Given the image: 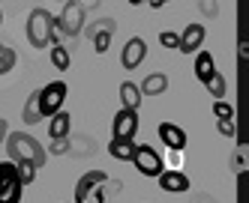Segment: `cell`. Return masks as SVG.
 <instances>
[{"instance_id": "1", "label": "cell", "mask_w": 249, "mask_h": 203, "mask_svg": "<svg viewBox=\"0 0 249 203\" xmlns=\"http://www.w3.org/2000/svg\"><path fill=\"white\" fill-rule=\"evenodd\" d=\"M6 156H9V161H27V164H33V168H42V164L48 161V153H45V146L33 138V135H27V132H9L6 135Z\"/></svg>"}, {"instance_id": "2", "label": "cell", "mask_w": 249, "mask_h": 203, "mask_svg": "<svg viewBox=\"0 0 249 203\" xmlns=\"http://www.w3.org/2000/svg\"><path fill=\"white\" fill-rule=\"evenodd\" d=\"M24 33H27V42L36 48V51L48 48L51 42H54V15H51L48 9H42V6H36V9L27 15Z\"/></svg>"}, {"instance_id": "3", "label": "cell", "mask_w": 249, "mask_h": 203, "mask_svg": "<svg viewBox=\"0 0 249 203\" xmlns=\"http://www.w3.org/2000/svg\"><path fill=\"white\" fill-rule=\"evenodd\" d=\"M105 186H108V173L105 171L81 173V179L75 182V203H108Z\"/></svg>"}, {"instance_id": "4", "label": "cell", "mask_w": 249, "mask_h": 203, "mask_svg": "<svg viewBox=\"0 0 249 203\" xmlns=\"http://www.w3.org/2000/svg\"><path fill=\"white\" fill-rule=\"evenodd\" d=\"M84 18H87V9L78 3V0H66L60 15L54 18V39H57V36L75 39V36L84 30Z\"/></svg>"}, {"instance_id": "5", "label": "cell", "mask_w": 249, "mask_h": 203, "mask_svg": "<svg viewBox=\"0 0 249 203\" xmlns=\"http://www.w3.org/2000/svg\"><path fill=\"white\" fill-rule=\"evenodd\" d=\"M66 93H69L66 81H51V84H45V87H39V90H36V99H39V114H42V120H48L51 114H57V110H63Z\"/></svg>"}, {"instance_id": "6", "label": "cell", "mask_w": 249, "mask_h": 203, "mask_svg": "<svg viewBox=\"0 0 249 203\" xmlns=\"http://www.w3.org/2000/svg\"><path fill=\"white\" fill-rule=\"evenodd\" d=\"M132 164H135V171L141 176H147V179H156L159 173L165 171V161L162 156H159L150 143H135V156H132Z\"/></svg>"}, {"instance_id": "7", "label": "cell", "mask_w": 249, "mask_h": 203, "mask_svg": "<svg viewBox=\"0 0 249 203\" xmlns=\"http://www.w3.org/2000/svg\"><path fill=\"white\" fill-rule=\"evenodd\" d=\"M24 186L15 171V161H0V203H21Z\"/></svg>"}, {"instance_id": "8", "label": "cell", "mask_w": 249, "mask_h": 203, "mask_svg": "<svg viewBox=\"0 0 249 203\" xmlns=\"http://www.w3.org/2000/svg\"><path fill=\"white\" fill-rule=\"evenodd\" d=\"M138 132V110L129 108H120L114 120H111V138H123V141H135Z\"/></svg>"}, {"instance_id": "9", "label": "cell", "mask_w": 249, "mask_h": 203, "mask_svg": "<svg viewBox=\"0 0 249 203\" xmlns=\"http://www.w3.org/2000/svg\"><path fill=\"white\" fill-rule=\"evenodd\" d=\"M144 57H147V42L141 39V36H132V39L123 45V51H120V66L126 72H132V69H138L141 63H144Z\"/></svg>"}, {"instance_id": "10", "label": "cell", "mask_w": 249, "mask_h": 203, "mask_svg": "<svg viewBox=\"0 0 249 203\" xmlns=\"http://www.w3.org/2000/svg\"><path fill=\"white\" fill-rule=\"evenodd\" d=\"M156 179H159V188L168 191V194H183V191H189V176H186L183 171L168 168V171L159 173Z\"/></svg>"}, {"instance_id": "11", "label": "cell", "mask_w": 249, "mask_h": 203, "mask_svg": "<svg viewBox=\"0 0 249 203\" xmlns=\"http://www.w3.org/2000/svg\"><path fill=\"white\" fill-rule=\"evenodd\" d=\"M204 39H207L204 24H189V27L180 33V51H183V54H195V51H201Z\"/></svg>"}, {"instance_id": "12", "label": "cell", "mask_w": 249, "mask_h": 203, "mask_svg": "<svg viewBox=\"0 0 249 203\" xmlns=\"http://www.w3.org/2000/svg\"><path fill=\"white\" fill-rule=\"evenodd\" d=\"M159 141H162L168 150H183L186 146V132L177 123H159Z\"/></svg>"}, {"instance_id": "13", "label": "cell", "mask_w": 249, "mask_h": 203, "mask_svg": "<svg viewBox=\"0 0 249 203\" xmlns=\"http://www.w3.org/2000/svg\"><path fill=\"white\" fill-rule=\"evenodd\" d=\"M48 120H51V125H48V138L51 141L69 138V132H72V114H69V110H57V114H51Z\"/></svg>"}, {"instance_id": "14", "label": "cell", "mask_w": 249, "mask_h": 203, "mask_svg": "<svg viewBox=\"0 0 249 203\" xmlns=\"http://www.w3.org/2000/svg\"><path fill=\"white\" fill-rule=\"evenodd\" d=\"M138 90H141V96H162L168 90V75L165 72H153V75H147L138 84Z\"/></svg>"}, {"instance_id": "15", "label": "cell", "mask_w": 249, "mask_h": 203, "mask_svg": "<svg viewBox=\"0 0 249 203\" xmlns=\"http://www.w3.org/2000/svg\"><path fill=\"white\" fill-rule=\"evenodd\" d=\"M213 75H216V60H213V54H207V51H195V78L204 84V81L213 78Z\"/></svg>"}, {"instance_id": "16", "label": "cell", "mask_w": 249, "mask_h": 203, "mask_svg": "<svg viewBox=\"0 0 249 203\" xmlns=\"http://www.w3.org/2000/svg\"><path fill=\"white\" fill-rule=\"evenodd\" d=\"M120 102H123V108L138 110V108H141V102H144V96H141L138 84H132V81H123V84H120Z\"/></svg>"}, {"instance_id": "17", "label": "cell", "mask_w": 249, "mask_h": 203, "mask_svg": "<svg viewBox=\"0 0 249 203\" xmlns=\"http://www.w3.org/2000/svg\"><path fill=\"white\" fill-rule=\"evenodd\" d=\"M108 156L117 158V161H132V156H135V141L111 138V143H108Z\"/></svg>"}, {"instance_id": "18", "label": "cell", "mask_w": 249, "mask_h": 203, "mask_svg": "<svg viewBox=\"0 0 249 203\" xmlns=\"http://www.w3.org/2000/svg\"><path fill=\"white\" fill-rule=\"evenodd\" d=\"M21 120H24V125H36V123H42V114H39V99H36V90L27 96V105H24V110H21Z\"/></svg>"}, {"instance_id": "19", "label": "cell", "mask_w": 249, "mask_h": 203, "mask_svg": "<svg viewBox=\"0 0 249 203\" xmlns=\"http://www.w3.org/2000/svg\"><path fill=\"white\" fill-rule=\"evenodd\" d=\"M51 63H54V69H60V72H66V69H69L72 57H69L66 45H60V42H51Z\"/></svg>"}, {"instance_id": "20", "label": "cell", "mask_w": 249, "mask_h": 203, "mask_svg": "<svg viewBox=\"0 0 249 203\" xmlns=\"http://www.w3.org/2000/svg\"><path fill=\"white\" fill-rule=\"evenodd\" d=\"M204 87H207V93H210L213 99H222V96H225V90H228V84H225V78L219 75V72H216L213 78H207Z\"/></svg>"}, {"instance_id": "21", "label": "cell", "mask_w": 249, "mask_h": 203, "mask_svg": "<svg viewBox=\"0 0 249 203\" xmlns=\"http://www.w3.org/2000/svg\"><path fill=\"white\" fill-rule=\"evenodd\" d=\"M12 66H15V48L0 42V75H6V72H12Z\"/></svg>"}, {"instance_id": "22", "label": "cell", "mask_w": 249, "mask_h": 203, "mask_svg": "<svg viewBox=\"0 0 249 203\" xmlns=\"http://www.w3.org/2000/svg\"><path fill=\"white\" fill-rule=\"evenodd\" d=\"M15 171H18L21 186H30V182H36V171L39 168H33V164H27V161H18V164H15Z\"/></svg>"}, {"instance_id": "23", "label": "cell", "mask_w": 249, "mask_h": 203, "mask_svg": "<svg viewBox=\"0 0 249 203\" xmlns=\"http://www.w3.org/2000/svg\"><path fill=\"white\" fill-rule=\"evenodd\" d=\"M159 45H162V48H180V33H174V30H162V33H159Z\"/></svg>"}, {"instance_id": "24", "label": "cell", "mask_w": 249, "mask_h": 203, "mask_svg": "<svg viewBox=\"0 0 249 203\" xmlns=\"http://www.w3.org/2000/svg\"><path fill=\"white\" fill-rule=\"evenodd\" d=\"M213 117H216V120H231V117H234V108H231L228 102H222V99H216V102H213Z\"/></svg>"}, {"instance_id": "25", "label": "cell", "mask_w": 249, "mask_h": 203, "mask_svg": "<svg viewBox=\"0 0 249 203\" xmlns=\"http://www.w3.org/2000/svg\"><path fill=\"white\" fill-rule=\"evenodd\" d=\"M51 156H66L69 153V138H60V141H51V150H45Z\"/></svg>"}, {"instance_id": "26", "label": "cell", "mask_w": 249, "mask_h": 203, "mask_svg": "<svg viewBox=\"0 0 249 203\" xmlns=\"http://www.w3.org/2000/svg\"><path fill=\"white\" fill-rule=\"evenodd\" d=\"M216 128H219V135L234 138V120H216Z\"/></svg>"}, {"instance_id": "27", "label": "cell", "mask_w": 249, "mask_h": 203, "mask_svg": "<svg viewBox=\"0 0 249 203\" xmlns=\"http://www.w3.org/2000/svg\"><path fill=\"white\" fill-rule=\"evenodd\" d=\"M168 161H171L174 171H180V164H183V150H168Z\"/></svg>"}, {"instance_id": "28", "label": "cell", "mask_w": 249, "mask_h": 203, "mask_svg": "<svg viewBox=\"0 0 249 203\" xmlns=\"http://www.w3.org/2000/svg\"><path fill=\"white\" fill-rule=\"evenodd\" d=\"M6 135H9V123L0 117V146H3V141H6Z\"/></svg>"}, {"instance_id": "29", "label": "cell", "mask_w": 249, "mask_h": 203, "mask_svg": "<svg viewBox=\"0 0 249 203\" xmlns=\"http://www.w3.org/2000/svg\"><path fill=\"white\" fill-rule=\"evenodd\" d=\"M165 3H168V0H147V6H150V9H162Z\"/></svg>"}, {"instance_id": "30", "label": "cell", "mask_w": 249, "mask_h": 203, "mask_svg": "<svg viewBox=\"0 0 249 203\" xmlns=\"http://www.w3.org/2000/svg\"><path fill=\"white\" fill-rule=\"evenodd\" d=\"M192 203H213V200H210V197H207V194H198V197H195V200H192Z\"/></svg>"}, {"instance_id": "31", "label": "cell", "mask_w": 249, "mask_h": 203, "mask_svg": "<svg viewBox=\"0 0 249 203\" xmlns=\"http://www.w3.org/2000/svg\"><path fill=\"white\" fill-rule=\"evenodd\" d=\"M126 3H129V6H138V3H141V0H126Z\"/></svg>"}, {"instance_id": "32", "label": "cell", "mask_w": 249, "mask_h": 203, "mask_svg": "<svg viewBox=\"0 0 249 203\" xmlns=\"http://www.w3.org/2000/svg\"><path fill=\"white\" fill-rule=\"evenodd\" d=\"M0 27H3V12H0Z\"/></svg>"}, {"instance_id": "33", "label": "cell", "mask_w": 249, "mask_h": 203, "mask_svg": "<svg viewBox=\"0 0 249 203\" xmlns=\"http://www.w3.org/2000/svg\"><path fill=\"white\" fill-rule=\"evenodd\" d=\"M204 3H210V0H204Z\"/></svg>"}, {"instance_id": "34", "label": "cell", "mask_w": 249, "mask_h": 203, "mask_svg": "<svg viewBox=\"0 0 249 203\" xmlns=\"http://www.w3.org/2000/svg\"><path fill=\"white\" fill-rule=\"evenodd\" d=\"M72 203H75V200H72Z\"/></svg>"}]
</instances>
